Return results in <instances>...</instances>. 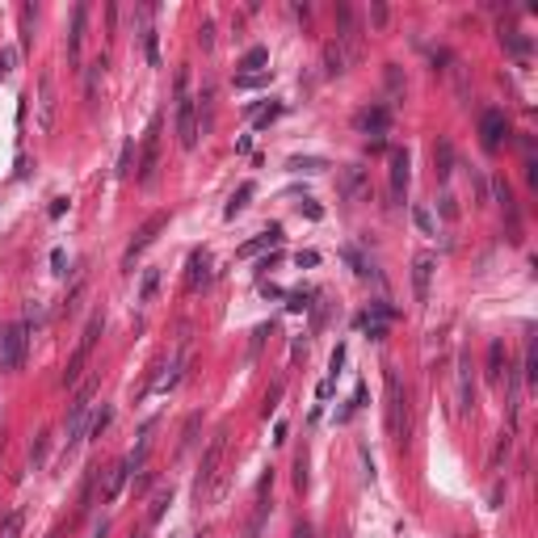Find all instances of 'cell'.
I'll return each instance as SVG.
<instances>
[{"instance_id": "obj_1", "label": "cell", "mask_w": 538, "mask_h": 538, "mask_svg": "<svg viewBox=\"0 0 538 538\" xmlns=\"http://www.w3.org/2000/svg\"><path fill=\"white\" fill-rule=\"evenodd\" d=\"M177 143L185 152L198 147V97L189 93V72H177Z\"/></svg>"}, {"instance_id": "obj_2", "label": "cell", "mask_w": 538, "mask_h": 538, "mask_svg": "<svg viewBox=\"0 0 538 538\" xmlns=\"http://www.w3.org/2000/svg\"><path fill=\"white\" fill-rule=\"evenodd\" d=\"M383 383H387V433L396 446H404V438H408V391L391 366L383 370Z\"/></svg>"}, {"instance_id": "obj_3", "label": "cell", "mask_w": 538, "mask_h": 538, "mask_svg": "<svg viewBox=\"0 0 538 538\" xmlns=\"http://www.w3.org/2000/svg\"><path fill=\"white\" fill-rule=\"evenodd\" d=\"M223 455H227V425L215 429V438H210V446H206V455H202V467H198V476H194V497H198V501L215 488V476H219V467H223Z\"/></svg>"}, {"instance_id": "obj_4", "label": "cell", "mask_w": 538, "mask_h": 538, "mask_svg": "<svg viewBox=\"0 0 538 538\" xmlns=\"http://www.w3.org/2000/svg\"><path fill=\"white\" fill-rule=\"evenodd\" d=\"M25 345H29V328H25V324H8V328H0V370H4V375L21 370V362H25Z\"/></svg>"}, {"instance_id": "obj_5", "label": "cell", "mask_w": 538, "mask_h": 538, "mask_svg": "<svg viewBox=\"0 0 538 538\" xmlns=\"http://www.w3.org/2000/svg\"><path fill=\"white\" fill-rule=\"evenodd\" d=\"M88 412H93V387H80V396L72 400V412H67V425H63V442H67V455L80 446V438L88 433Z\"/></svg>"}, {"instance_id": "obj_6", "label": "cell", "mask_w": 538, "mask_h": 538, "mask_svg": "<svg viewBox=\"0 0 538 538\" xmlns=\"http://www.w3.org/2000/svg\"><path fill=\"white\" fill-rule=\"evenodd\" d=\"M101 328H105V320H101V316H93V320L84 324V332H80V345H76V354H72V362H67V370H63V383H76V379H80L84 362L93 358V345H97Z\"/></svg>"}, {"instance_id": "obj_7", "label": "cell", "mask_w": 538, "mask_h": 538, "mask_svg": "<svg viewBox=\"0 0 538 538\" xmlns=\"http://www.w3.org/2000/svg\"><path fill=\"white\" fill-rule=\"evenodd\" d=\"M156 168H160V118H152V122H147V135H143L139 185H152V181H156Z\"/></svg>"}, {"instance_id": "obj_8", "label": "cell", "mask_w": 538, "mask_h": 538, "mask_svg": "<svg viewBox=\"0 0 538 538\" xmlns=\"http://www.w3.org/2000/svg\"><path fill=\"white\" fill-rule=\"evenodd\" d=\"M55 109H59L55 76H51V72H42V76H38V130H42V135L55 126Z\"/></svg>"}, {"instance_id": "obj_9", "label": "cell", "mask_w": 538, "mask_h": 538, "mask_svg": "<svg viewBox=\"0 0 538 538\" xmlns=\"http://www.w3.org/2000/svg\"><path fill=\"white\" fill-rule=\"evenodd\" d=\"M160 227H164V215H152V219L135 231V240L126 244V257H122V265H126V269H130V265H135V261L152 248V244H156V231H160Z\"/></svg>"}, {"instance_id": "obj_10", "label": "cell", "mask_w": 538, "mask_h": 538, "mask_svg": "<svg viewBox=\"0 0 538 538\" xmlns=\"http://www.w3.org/2000/svg\"><path fill=\"white\" fill-rule=\"evenodd\" d=\"M455 404H459V412L467 417L471 412V404H476V387H471V358L467 354H459V362H455Z\"/></svg>"}, {"instance_id": "obj_11", "label": "cell", "mask_w": 538, "mask_h": 538, "mask_svg": "<svg viewBox=\"0 0 538 538\" xmlns=\"http://www.w3.org/2000/svg\"><path fill=\"white\" fill-rule=\"evenodd\" d=\"M505 135H509V118H505L501 109H488V114L480 118V143H484L488 152H497V147L505 143Z\"/></svg>"}, {"instance_id": "obj_12", "label": "cell", "mask_w": 538, "mask_h": 538, "mask_svg": "<svg viewBox=\"0 0 538 538\" xmlns=\"http://www.w3.org/2000/svg\"><path fill=\"white\" fill-rule=\"evenodd\" d=\"M278 248H282V227L274 223L269 231H261V236H253L248 244H240V248H236V257H240V261H248V257H261V253H278Z\"/></svg>"}, {"instance_id": "obj_13", "label": "cell", "mask_w": 538, "mask_h": 538, "mask_svg": "<svg viewBox=\"0 0 538 538\" xmlns=\"http://www.w3.org/2000/svg\"><path fill=\"white\" fill-rule=\"evenodd\" d=\"M84 21H88V4L72 8V34H67V63L80 67V51H84Z\"/></svg>"}, {"instance_id": "obj_14", "label": "cell", "mask_w": 538, "mask_h": 538, "mask_svg": "<svg viewBox=\"0 0 538 538\" xmlns=\"http://www.w3.org/2000/svg\"><path fill=\"white\" fill-rule=\"evenodd\" d=\"M210 278H215L210 253H206V248H194V253H189V274H185V286H189V290H198V286H210Z\"/></svg>"}, {"instance_id": "obj_15", "label": "cell", "mask_w": 538, "mask_h": 538, "mask_svg": "<svg viewBox=\"0 0 538 538\" xmlns=\"http://www.w3.org/2000/svg\"><path fill=\"white\" fill-rule=\"evenodd\" d=\"M433 253H421L417 261H412V295H417V303H429V282H433Z\"/></svg>"}, {"instance_id": "obj_16", "label": "cell", "mask_w": 538, "mask_h": 538, "mask_svg": "<svg viewBox=\"0 0 538 538\" xmlns=\"http://www.w3.org/2000/svg\"><path fill=\"white\" fill-rule=\"evenodd\" d=\"M497 202L505 206V215H509V240L513 244H522V215H518V202H513V189H509V181L501 177L497 181Z\"/></svg>"}, {"instance_id": "obj_17", "label": "cell", "mask_w": 538, "mask_h": 538, "mask_svg": "<svg viewBox=\"0 0 538 538\" xmlns=\"http://www.w3.org/2000/svg\"><path fill=\"white\" fill-rule=\"evenodd\" d=\"M126 480H130V463L122 459V463H114V467L105 471V484H101V501H105V505H114V501L122 497Z\"/></svg>"}, {"instance_id": "obj_18", "label": "cell", "mask_w": 538, "mask_h": 538, "mask_svg": "<svg viewBox=\"0 0 538 538\" xmlns=\"http://www.w3.org/2000/svg\"><path fill=\"white\" fill-rule=\"evenodd\" d=\"M354 63H358V59H354V55H349L337 38H332V42H324V72H328V76H341V72H349Z\"/></svg>"}, {"instance_id": "obj_19", "label": "cell", "mask_w": 538, "mask_h": 538, "mask_svg": "<svg viewBox=\"0 0 538 538\" xmlns=\"http://www.w3.org/2000/svg\"><path fill=\"white\" fill-rule=\"evenodd\" d=\"M387 164H391V168H387V173H391V198L400 202V198H404V189H408V152H404V147H396Z\"/></svg>"}, {"instance_id": "obj_20", "label": "cell", "mask_w": 538, "mask_h": 538, "mask_svg": "<svg viewBox=\"0 0 538 538\" xmlns=\"http://www.w3.org/2000/svg\"><path fill=\"white\" fill-rule=\"evenodd\" d=\"M354 122H358V130H366V135H375V139H379V135H387L391 114H387V105H375V109H362Z\"/></svg>"}, {"instance_id": "obj_21", "label": "cell", "mask_w": 538, "mask_h": 538, "mask_svg": "<svg viewBox=\"0 0 538 538\" xmlns=\"http://www.w3.org/2000/svg\"><path fill=\"white\" fill-rule=\"evenodd\" d=\"M265 513H269V480L261 484V492H257V509H253V518H248V526H244V534H240V538H261Z\"/></svg>"}, {"instance_id": "obj_22", "label": "cell", "mask_w": 538, "mask_h": 538, "mask_svg": "<svg viewBox=\"0 0 538 538\" xmlns=\"http://www.w3.org/2000/svg\"><path fill=\"white\" fill-rule=\"evenodd\" d=\"M433 173H438V181H446L455 173V143L450 139H438L433 143Z\"/></svg>"}, {"instance_id": "obj_23", "label": "cell", "mask_w": 538, "mask_h": 538, "mask_svg": "<svg viewBox=\"0 0 538 538\" xmlns=\"http://www.w3.org/2000/svg\"><path fill=\"white\" fill-rule=\"evenodd\" d=\"M156 290H160V269H143V278H139V295H135V303H139V307H147V303H156Z\"/></svg>"}, {"instance_id": "obj_24", "label": "cell", "mask_w": 538, "mask_h": 538, "mask_svg": "<svg viewBox=\"0 0 538 538\" xmlns=\"http://www.w3.org/2000/svg\"><path fill=\"white\" fill-rule=\"evenodd\" d=\"M265 63H269V51H265V46H253V51L240 59V76H257V72H269Z\"/></svg>"}, {"instance_id": "obj_25", "label": "cell", "mask_w": 538, "mask_h": 538, "mask_svg": "<svg viewBox=\"0 0 538 538\" xmlns=\"http://www.w3.org/2000/svg\"><path fill=\"white\" fill-rule=\"evenodd\" d=\"M253 194H257V185H253V181H244V185H240V189L231 194V202L223 206V215H227V219H236V215H240V210H244V206L253 202Z\"/></svg>"}, {"instance_id": "obj_26", "label": "cell", "mask_w": 538, "mask_h": 538, "mask_svg": "<svg viewBox=\"0 0 538 538\" xmlns=\"http://www.w3.org/2000/svg\"><path fill=\"white\" fill-rule=\"evenodd\" d=\"M505 366H509V362H505V341H492V345H488V379L501 383Z\"/></svg>"}, {"instance_id": "obj_27", "label": "cell", "mask_w": 538, "mask_h": 538, "mask_svg": "<svg viewBox=\"0 0 538 538\" xmlns=\"http://www.w3.org/2000/svg\"><path fill=\"white\" fill-rule=\"evenodd\" d=\"M341 189H345V198H358V194L366 189V173H362L358 164H349L345 177H341Z\"/></svg>"}, {"instance_id": "obj_28", "label": "cell", "mask_w": 538, "mask_h": 538, "mask_svg": "<svg viewBox=\"0 0 538 538\" xmlns=\"http://www.w3.org/2000/svg\"><path fill=\"white\" fill-rule=\"evenodd\" d=\"M101 76H105V55H97V59L88 63V80H84V97H88V101L97 97V80H101Z\"/></svg>"}, {"instance_id": "obj_29", "label": "cell", "mask_w": 538, "mask_h": 538, "mask_svg": "<svg viewBox=\"0 0 538 538\" xmlns=\"http://www.w3.org/2000/svg\"><path fill=\"white\" fill-rule=\"evenodd\" d=\"M143 55H147V63H152V67H160V34H156L152 25L143 29Z\"/></svg>"}, {"instance_id": "obj_30", "label": "cell", "mask_w": 538, "mask_h": 538, "mask_svg": "<svg viewBox=\"0 0 538 538\" xmlns=\"http://www.w3.org/2000/svg\"><path fill=\"white\" fill-rule=\"evenodd\" d=\"M21 526H25V513H21V509H13V513L0 522V538H21Z\"/></svg>"}, {"instance_id": "obj_31", "label": "cell", "mask_w": 538, "mask_h": 538, "mask_svg": "<svg viewBox=\"0 0 538 538\" xmlns=\"http://www.w3.org/2000/svg\"><path fill=\"white\" fill-rule=\"evenodd\" d=\"M412 223L425 231V236H438V227H433V215H429V206H412Z\"/></svg>"}, {"instance_id": "obj_32", "label": "cell", "mask_w": 538, "mask_h": 538, "mask_svg": "<svg viewBox=\"0 0 538 538\" xmlns=\"http://www.w3.org/2000/svg\"><path fill=\"white\" fill-rule=\"evenodd\" d=\"M109 421H114V408H109V404H101V412H97V417H93V421H88V433H93V438H101V433H105V425H109Z\"/></svg>"}, {"instance_id": "obj_33", "label": "cell", "mask_w": 538, "mask_h": 538, "mask_svg": "<svg viewBox=\"0 0 538 538\" xmlns=\"http://www.w3.org/2000/svg\"><path fill=\"white\" fill-rule=\"evenodd\" d=\"M311 307V290H295L286 295V311H307Z\"/></svg>"}, {"instance_id": "obj_34", "label": "cell", "mask_w": 538, "mask_h": 538, "mask_svg": "<svg viewBox=\"0 0 538 538\" xmlns=\"http://www.w3.org/2000/svg\"><path fill=\"white\" fill-rule=\"evenodd\" d=\"M269 84V72H257V76H236V88H261Z\"/></svg>"}, {"instance_id": "obj_35", "label": "cell", "mask_w": 538, "mask_h": 538, "mask_svg": "<svg viewBox=\"0 0 538 538\" xmlns=\"http://www.w3.org/2000/svg\"><path fill=\"white\" fill-rule=\"evenodd\" d=\"M13 67H17V51H13V46H4V51H0V80H4V76H13Z\"/></svg>"}, {"instance_id": "obj_36", "label": "cell", "mask_w": 538, "mask_h": 538, "mask_svg": "<svg viewBox=\"0 0 538 538\" xmlns=\"http://www.w3.org/2000/svg\"><path fill=\"white\" fill-rule=\"evenodd\" d=\"M173 501V492H156V505H152V513H147V522H160L164 518V505Z\"/></svg>"}, {"instance_id": "obj_37", "label": "cell", "mask_w": 538, "mask_h": 538, "mask_svg": "<svg viewBox=\"0 0 538 538\" xmlns=\"http://www.w3.org/2000/svg\"><path fill=\"white\" fill-rule=\"evenodd\" d=\"M198 42H202V51H210V46H215V25H210V21H202V29H198Z\"/></svg>"}, {"instance_id": "obj_38", "label": "cell", "mask_w": 538, "mask_h": 538, "mask_svg": "<svg viewBox=\"0 0 538 538\" xmlns=\"http://www.w3.org/2000/svg\"><path fill=\"white\" fill-rule=\"evenodd\" d=\"M290 168H299V173H320V168H328L324 160H290Z\"/></svg>"}, {"instance_id": "obj_39", "label": "cell", "mask_w": 538, "mask_h": 538, "mask_svg": "<svg viewBox=\"0 0 538 538\" xmlns=\"http://www.w3.org/2000/svg\"><path fill=\"white\" fill-rule=\"evenodd\" d=\"M278 114H282V105H269L265 114H257V130H265V126H269V122H274Z\"/></svg>"}, {"instance_id": "obj_40", "label": "cell", "mask_w": 538, "mask_h": 538, "mask_svg": "<svg viewBox=\"0 0 538 538\" xmlns=\"http://www.w3.org/2000/svg\"><path fill=\"white\" fill-rule=\"evenodd\" d=\"M130 173V143H122V152H118V177H126Z\"/></svg>"}, {"instance_id": "obj_41", "label": "cell", "mask_w": 538, "mask_h": 538, "mask_svg": "<svg viewBox=\"0 0 538 538\" xmlns=\"http://www.w3.org/2000/svg\"><path fill=\"white\" fill-rule=\"evenodd\" d=\"M295 265H299V269H311V265H320V253H311V248H307V253H299V257H295Z\"/></svg>"}, {"instance_id": "obj_42", "label": "cell", "mask_w": 538, "mask_h": 538, "mask_svg": "<svg viewBox=\"0 0 538 538\" xmlns=\"http://www.w3.org/2000/svg\"><path fill=\"white\" fill-rule=\"evenodd\" d=\"M295 484H299V488H307V459H303V455L295 459Z\"/></svg>"}, {"instance_id": "obj_43", "label": "cell", "mask_w": 538, "mask_h": 538, "mask_svg": "<svg viewBox=\"0 0 538 538\" xmlns=\"http://www.w3.org/2000/svg\"><path fill=\"white\" fill-rule=\"evenodd\" d=\"M332 387H337V379H332V375H328V379H324V383H320V387H316V400H320V404H324V400H328V396H332Z\"/></svg>"}, {"instance_id": "obj_44", "label": "cell", "mask_w": 538, "mask_h": 538, "mask_svg": "<svg viewBox=\"0 0 538 538\" xmlns=\"http://www.w3.org/2000/svg\"><path fill=\"white\" fill-rule=\"evenodd\" d=\"M278 400H282V383H274V387H269V396H265V412H274V408H278Z\"/></svg>"}, {"instance_id": "obj_45", "label": "cell", "mask_w": 538, "mask_h": 538, "mask_svg": "<svg viewBox=\"0 0 538 538\" xmlns=\"http://www.w3.org/2000/svg\"><path fill=\"white\" fill-rule=\"evenodd\" d=\"M51 265H55V274H63V265H67V257H63V248H55V253H51Z\"/></svg>"}, {"instance_id": "obj_46", "label": "cell", "mask_w": 538, "mask_h": 538, "mask_svg": "<svg viewBox=\"0 0 538 538\" xmlns=\"http://www.w3.org/2000/svg\"><path fill=\"white\" fill-rule=\"evenodd\" d=\"M290 538H316V530H311V522H299V526H295V534Z\"/></svg>"}, {"instance_id": "obj_47", "label": "cell", "mask_w": 538, "mask_h": 538, "mask_svg": "<svg viewBox=\"0 0 538 538\" xmlns=\"http://www.w3.org/2000/svg\"><path fill=\"white\" fill-rule=\"evenodd\" d=\"M63 210H67V198H55V202H51V219H59Z\"/></svg>"}, {"instance_id": "obj_48", "label": "cell", "mask_w": 538, "mask_h": 538, "mask_svg": "<svg viewBox=\"0 0 538 538\" xmlns=\"http://www.w3.org/2000/svg\"><path fill=\"white\" fill-rule=\"evenodd\" d=\"M442 215H446V219H455V215H459V206H455V198H442Z\"/></svg>"}, {"instance_id": "obj_49", "label": "cell", "mask_w": 538, "mask_h": 538, "mask_svg": "<svg viewBox=\"0 0 538 538\" xmlns=\"http://www.w3.org/2000/svg\"><path fill=\"white\" fill-rule=\"evenodd\" d=\"M261 295H265V299H282V290H278L274 282H261Z\"/></svg>"}, {"instance_id": "obj_50", "label": "cell", "mask_w": 538, "mask_h": 538, "mask_svg": "<svg viewBox=\"0 0 538 538\" xmlns=\"http://www.w3.org/2000/svg\"><path fill=\"white\" fill-rule=\"evenodd\" d=\"M526 177H530V185H538V160H534V156L526 160Z\"/></svg>"}, {"instance_id": "obj_51", "label": "cell", "mask_w": 538, "mask_h": 538, "mask_svg": "<svg viewBox=\"0 0 538 538\" xmlns=\"http://www.w3.org/2000/svg\"><path fill=\"white\" fill-rule=\"evenodd\" d=\"M135 538H147V534H135Z\"/></svg>"}]
</instances>
